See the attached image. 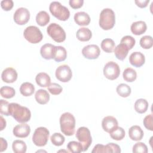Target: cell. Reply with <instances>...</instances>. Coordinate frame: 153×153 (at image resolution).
<instances>
[{"label":"cell","instance_id":"cell-8","mask_svg":"<svg viewBox=\"0 0 153 153\" xmlns=\"http://www.w3.org/2000/svg\"><path fill=\"white\" fill-rule=\"evenodd\" d=\"M75 136L82 145L83 151H86L92 142V138L89 129L85 127H81L76 130Z\"/></svg>","mask_w":153,"mask_h":153},{"label":"cell","instance_id":"cell-33","mask_svg":"<svg viewBox=\"0 0 153 153\" xmlns=\"http://www.w3.org/2000/svg\"><path fill=\"white\" fill-rule=\"evenodd\" d=\"M92 153H109L113 152V150L111 145V143H108L106 145L102 144H97L96 145L93 150L91 151Z\"/></svg>","mask_w":153,"mask_h":153},{"label":"cell","instance_id":"cell-17","mask_svg":"<svg viewBox=\"0 0 153 153\" xmlns=\"http://www.w3.org/2000/svg\"><path fill=\"white\" fill-rule=\"evenodd\" d=\"M55 45L47 43L44 44L40 49V53L41 56L46 60H50L53 59L55 53Z\"/></svg>","mask_w":153,"mask_h":153},{"label":"cell","instance_id":"cell-26","mask_svg":"<svg viewBox=\"0 0 153 153\" xmlns=\"http://www.w3.org/2000/svg\"><path fill=\"white\" fill-rule=\"evenodd\" d=\"M67 57V52L65 49L62 46H56L55 53L53 59L57 62L64 61Z\"/></svg>","mask_w":153,"mask_h":153},{"label":"cell","instance_id":"cell-6","mask_svg":"<svg viewBox=\"0 0 153 153\" xmlns=\"http://www.w3.org/2000/svg\"><path fill=\"white\" fill-rule=\"evenodd\" d=\"M49 135L50 131L46 127H38L33 134L32 141L36 146H44L48 142Z\"/></svg>","mask_w":153,"mask_h":153},{"label":"cell","instance_id":"cell-18","mask_svg":"<svg viewBox=\"0 0 153 153\" xmlns=\"http://www.w3.org/2000/svg\"><path fill=\"white\" fill-rule=\"evenodd\" d=\"M143 131L139 126L134 125L131 126L128 130L129 137L134 141H139L143 137Z\"/></svg>","mask_w":153,"mask_h":153},{"label":"cell","instance_id":"cell-35","mask_svg":"<svg viewBox=\"0 0 153 153\" xmlns=\"http://www.w3.org/2000/svg\"><path fill=\"white\" fill-rule=\"evenodd\" d=\"M0 93L2 97L10 99L14 96L16 91L14 88L10 86H3L0 88Z\"/></svg>","mask_w":153,"mask_h":153},{"label":"cell","instance_id":"cell-9","mask_svg":"<svg viewBox=\"0 0 153 153\" xmlns=\"http://www.w3.org/2000/svg\"><path fill=\"white\" fill-rule=\"evenodd\" d=\"M120 74V69L117 63L113 61L106 63L103 68V75L108 79L114 80Z\"/></svg>","mask_w":153,"mask_h":153},{"label":"cell","instance_id":"cell-28","mask_svg":"<svg viewBox=\"0 0 153 153\" xmlns=\"http://www.w3.org/2000/svg\"><path fill=\"white\" fill-rule=\"evenodd\" d=\"M50 19V16L45 11H41L36 16V22L41 26L47 25L49 23Z\"/></svg>","mask_w":153,"mask_h":153},{"label":"cell","instance_id":"cell-16","mask_svg":"<svg viewBox=\"0 0 153 153\" xmlns=\"http://www.w3.org/2000/svg\"><path fill=\"white\" fill-rule=\"evenodd\" d=\"M145 56L139 51L132 53L129 57V62L131 65L136 68L141 67L145 63Z\"/></svg>","mask_w":153,"mask_h":153},{"label":"cell","instance_id":"cell-45","mask_svg":"<svg viewBox=\"0 0 153 153\" xmlns=\"http://www.w3.org/2000/svg\"><path fill=\"white\" fill-rule=\"evenodd\" d=\"M69 5L74 9L81 8L84 3L83 0H70L69 1Z\"/></svg>","mask_w":153,"mask_h":153},{"label":"cell","instance_id":"cell-40","mask_svg":"<svg viewBox=\"0 0 153 153\" xmlns=\"http://www.w3.org/2000/svg\"><path fill=\"white\" fill-rule=\"evenodd\" d=\"M48 90L51 94L53 95H58L61 93V92L63 90V88L60 84L53 82L51 83L48 87Z\"/></svg>","mask_w":153,"mask_h":153},{"label":"cell","instance_id":"cell-22","mask_svg":"<svg viewBox=\"0 0 153 153\" xmlns=\"http://www.w3.org/2000/svg\"><path fill=\"white\" fill-rule=\"evenodd\" d=\"M128 48L124 44L120 43L114 49V54L116 57L120 60L125 59L128 53Z\"/></svg>","mask_w":153,"mask_h":153},{"label":"cell","instance_id":"cell-25","mask_svg":"<svg viewBox=\"0 0 153 153\" xmlns=\"http://www.w3.org/2000/svg\"><path fill=\"white\" fill-rule=\"evenodd\" d=\"M35 91L34 85L29 82H25L22 83L20 87V93L25 96H30L33 94Z\"/></svg>","mask_w":153,"mask_h":153},{"label":"cell","instance_id":"cell-27","mask_svg":"<svg viewBox=\"0 0 153 153\" xmlns=\"http://www.w3.org/2000/svg\"><path fill=\"white\" fill-rule=\"evenodd\" d=\"M134 109L139 114L145 113L148 108V102L145 99H139L134 103Z\"/></svg>","mask_w":153,"mask_h":153},{"label":"cell","instance_id":"cell-38","mask_svg":"<svg viewBox=\"0 0 153 153\" xmlns=\"http://www.w3.org/2000/svg\"><path fill=\"white\" fill-rule=\"evenodd\" d=\"M140 45L144 49H149L153 45L152 38L149 35H145L142 36L139 41Z\"/></svg>","mask_w":153,"mask_h":153},{"label":"cell","instance_id":"cell-36","mask_svg":"<svg viewBox=\"0 0 153 153\" xmlns=\"http://www.w3.org/2000/svg\"><path fill=\"white\" fill-rule=\"evenodd\" d=\"M67 148L69 152L73 153H79L83 151L82 145L80 142L76 141H71L67 145Z\"/></svg>","mask_w":153,"mask_h":153},{"label":"cell","instance_id":"cell-7","mask_svg":"<svg viewBox=\"0 0 153 153\" xmlns=\"http://www.w3.org/2000/svg\"><path fill=\"white\" fill-rule=\"evenodd\" d=\"M25 38L32 44H36L42 41L43 35L40 29L35 26H29L26 27L23 32Z\"/></svg>","mask_w":153,"mask_h":153},{"label":"cell","instance_id":"cell-42","mask_svg":"<svg viewBox=\"0 0 153 153\" xmlns=\"http://www.w3.org/2000/svg\"><path fill=\"white\" fill-rule=\"evenodd\" d=\"M9 105L10 103L4 100H0V112L2 115H5L6 116L10 115L9 113Z\"/></svg>","mask_w":153,"mask_h":153},{"label":"cell","instance_id":"cell-13","mask_svg":"<svg viewBox=\"0 0 153 153\" xmlns=\"http://www.w3.org/2000/svg\"><path fill=\"white\" fill-rule=\"evenodd\" d=\"M118 124L117 120L113 116H106L103 118L102 121V127L103 130L109 133L118 127Z\"/></svg>","mask_w":153,"mask_h":153},{"label":"cell","instance_id":"cell-46","mask_svg":"<svg viewBox=\"0 0 153 153\" xmlns=\"http://www.w3.org/2000/svg\"><path fill=\"white\" fill-rule=\"evenodd\" d=\"M149 2V0H135L134 2L140 8H145L146 7L148 3Z\"/></svg>","mask_w":153,"mask_h":153},{"label":"cell","instance_id":"cell-5","mask_svg":"<svg viewBox=\"0 0 153 153\" xmlns=\"http://www.w3.org/2000/svg\"><path fill=\"white\" fill-rule=\"evenodd\" d=\"M48 35L56 42H62L66 39V33L59 25L56 23L50 24L47 28Z\"/></svg>","mask_w":153,"mask_h":153},{"label":"cell","instance_id":"cell-20","mask_svg":"<svg viewBox=\"0 0 153 153\" xmlns=\"http://www.w3.org/2000/svg\"><path fill=\"white\" fill-rule=\"evenodd\" d=\"M147 26L145 22L142 20L133 22L130 27L131 32L136 35H140L146 30Z\"/></svg>","mask_w":153,"mask_h":153},{"label":"cell","instance_id":"cell-12","mask_svg":"<svg viewBox=\"0 0 153 153\" xmlns=\"http://www.w3.org/2000/svg\"><path fill=\"white\" fill-rule=\"evenodd\" d=\"M100 53L99 47L95 44H90L85 46L82 50L83 56L87 59H96Z\"/></svg>","mask_w":153,"mask_h":153},{"label":"cell","instance_id":"cell-44","mask_svg":"<svg viewBox=\"0 0 153 153\" xmlns=\"http://www.w3.org/2000/svg\"><path fill=\"white\" fill-rule=\"evenodd\" d=\"M14 2L12 0H2L1 1V6L5 11H9L12 9Z\"/></svg>","mask_w":153,"mask_h":153},{"label":"cell","instance_id":"cell-31","mask_svg":"<svg viewBox=\"0 0 153 153\" xmlns=\"http://www.w3.org/2000/svg\"><path fill=\"white\" fill-rule=\"evenodd\" d=\"M124 79L127 82H133L137 78V73L136 71L131 68H127L124 69L123 73Z\"/></svg>","mask_w":153,"mask_h":153},{"label":"cell","instance_id":"cell-21","mask_svg":"<svg viewBox=\"0 0 153 153\" xmlns=\"http://www.w3.org/2000/svg\"><path fill=\"white\" fill-rule=\"evenodd\" d=\"M36 84L42 87H48L51 84V79L50 76L45 72H39L35 77Z\"/></svg>","mask_w":153,"mask_h":153},{"label":"cell","instance_id":"cell-29","mask_svg":"<svg viewBox=\"0 0 153 153\" xmlns=\"http://www.w3.org/2000/svg\"><path fill=\"white\" fill-rule=\"evenodd\" d=\"M13 151L15 153H25L27 149L26 143L22 140H15L12 143Z\"/></svg>","mask_w":153,"mask_h":153},{"label":"cell","instance_id":"cell-19","mask_svg":"<svg viewBox=\"0 0 153 153\" xmlns=\"http://www.w3.org/2000/svg\"><path fill=\"white\" fill-rule=\"evenodd\" d=\"M74 20L79 26H87L90 22V17L87 13L79 11L75 14Z\"/></svg>","mask_w":153,"mask_h":153},{"label":"cell","instance_id":"cell-2","mask_svg":"<svg viewBox=\"0 0 153 153\" xmlns=\"http://www.w3.org/2000/svg\"><path fill=\"white\" fill-rule=\"evenodd\" d=\"M61 131L66 136H72L75 133V118L70 112H65L60 117Z\"/></svg>","mask_w":153,"mask_h":153},{"label":"cell","instance_id":"cell-24","mask_svg":"<svg viewBox=\"0 0 153 153\" xmlns=\"http://www.w3.org/2000/svg\"><path fill=\"white\" fill-rule=\"evenodd\" d=\"M76 36V38L81 41H88L91 39L92 33L87 27H81L77 30Z\"/></svg>","mask_w":153,"mask_h":153},{"label":"cell","instance_id":"cell-23","mask_svg":"<svg viewBox=\"0 0 153 153\" xmlns=\"http://www.w3.org/2000/svg\"><path fill=\"white\" fill-rule=\"evenodd\" d=\"M35 98L38 103L44 105L48 102L50 100V94L45 90L39 89L35 93Z\"/></svg>","mask_w":153,"mask_h":153},{"label":"cell","instance_id":"cell-4","mask_svg":"<svg viewBox=\"0 0 153 153\" xmlns=\"http://www.w3.org/2000/svg\"><path fill=\"white\" fill-rule=\"evenodd\" d=\"M49 10L52 15L59 20L66 21L69 18L70 11L69 9L58 1L51 2L49 6Z\"/></svg>","mask_w":153,"mask_h":153},{"label":"cell","instance_id":"cell-15","mask_svg":"<svg viewBox=\"0 0 153 153\" xmlns=\"http://www.w3.org/2000/svg\"><path fill=\"white\" fill-rule=\"evenodd\" d=\"M1 78L7 83H13L17 79V72L13 68H7L2 72Z\"/></svg>","mask_w":153,"mask_h":153},{"label":"cell","instance_id":"cell-1","mask_svg":"<svg viewBox=\"0 0 153 153\" xmlns=\"http://www.w3.org/2000/svg\"><path fill=\"white\" fill-rule=\"evenodd\" d=\"M9 113L10 115H11L17 122L20 123H25L29 121L31 117L30 110L17 103H10Z\"/></svg>","mask_w":153,"mask_h":153},{"label":"cell","instance_id":"cell-37","mask_svg":"<svg viewBox=\"0 0 153 153\" xmlns=\"http://www.w3.org/2000/svg\"><path fill=\"white\" fill-rule=\"evenodd\" d=\"M50 140L54 145L59 146L63 144L65 140V138L60 133H54L51 136Z\"/></svg>","mask_w":153,"mask_h":153},{"label":"cell","instance_id":"cell-39","mask_svg":"<svg viewBox=\"0 0 153 153\" xmlns=\"http://www.w3.org/2000/svg\"><path fill=\"white\" fill-rule=\"evenodd\" d=\"M120 43H122V44H124V45H126L127 47V48H128V50H130L135 45L136 41H135V39L133 37H132L131 36L126 35V36H123L121 38Z\"/></svg>","mask_w":153,"mask_h":153},{"label":"cell","instance_id":"cell-41","mask_svg":"<svg viewBox=\"0 0 153 153\" xmlns=\"http://www.w3.org/2000/svg\"><path fill=\"white\" fill-rule=\"evenodd\" d=\"M133 152L134 153H147V146L143 142H137L133 146Z\"/></svg>","mask_w":153,"mask_h":153},{"label":"cell","instance_id":"cell-34","mask_svg":"<svg viewBox=\"0 0 153 153\" xmlns=\"http://www.w3.org/2000/svg\"><path fill=\"white\" fill-rule=\"evenodd\" d=\"M111 137L115 140H121L125 136L126 133L123 128L117 127L111 132L109 133Z\"/></svg>","mask_w":153,"mask_h":153},{"label":"cell","instance_id":"cell-14","mask_svg":"<svg viewBox=\"0 0 153 153\" xmlns=\"http://www.w3.org/2000/svg\"><path fill=\"white\" fill-rule=\"evenodd\" d=\"M30 132V126L26 123L16 125L13 130L14 135L17 137L24 138L29 136Z\"/></svg>","mask_w":153,"mask_h":153},{"label":"cell","instance_id":"cell-47","mask_svg":"<svg viewBox=\"0 0 153 153\" xmlns=\"http://www.w3.org/2000/svg\"><path fill=\"white\" fill-rule=\"evenodd\" d=\"M0 142H1V146H0V152H3L5 151L7 148V142L5 139H4L3 137L0 138Z\"/></svg>","mask_w":153,"mask_h":153},{"label":"cell","instance_id":"cell-32","mask_svg":"<svg viewBox=\"0 0 153 153\" xmlns=\"http://www.w3.org/2000/svg\"><path fill=\"white\" fill-rule=\"evenodd\" d=\"M117 92L119 96L123 97H127L131 94V88L126 84L121 83L119 84L116 88Z\"/></svg>","mask_w":153,"mask_h":153},{"label":"cell","instance_id":"cell-11","mask_svg":"<svg viewBox=\"0 0 153 153\" xmlns=\"http://www.w3.org/2000/svg\"><path fill=\"white\" fill-rule=\"evenodd\" d=\"M30 19L29 11L25 7L17 8L13 16L14 21L19 25H25L28 22Z\"/></svg>","mask_w":153,"mask_h":153},{"label":"cell","instance_id":"cell-3","mask_svg":"<svg viewBox=\"0 0 153 153\" xmlns=\"http://www.w3.org/2000/svg\"><path fill=\"white\" fill-rule=\"evenodd\" d=\"M115 23V15L114 11L109 8L103 9L99 16V24L100 27L103 30H109L112 29Z\"/></svg>","mask_w":153,"mask_h":153},{"label":"cell","instance_id":"cell-10","mask_svg":"<svg viewBox=\"0 0 153 153\" xmlns=\"http://www.w3.org/2000/svg\"><path fill=\"white\" fill-rule=\"evenodd\" d=\"M55 75L56 78L60 81L66 82L72 78V72L68 65H62L57 67L56 70Z\"/></svg>","mask_w":153,"mask_h":153},{"label":"cell","instance_id":"cell-43","mask_svg":"<svg viewBox=\"0 0 153 153\" xmlns=\"http://www.w3.org/2000/svg\"><path fill=\"white\" fill-rule=\"evenodd\" d=\"M145 127L150 130L153 131V117L152 114H149L146 115L143 121Z\"/></svg>","mask_w":153,"mask_h":153},{"label":"cell","instance_id":"cell-48","mask_svg":"<svg viewBox=\"0 0 153 153\" xmlns=\"http://www.w3.org/2000/svg\"><path fill=\"white\" fill-rule=\"evenodd\" d=\"M0 118H1V130L2 131L6 127L7 123L5 120H4V118L2 116H1Z\"/></svg>","mask_w":153,"mask_h":153},{"label":"cell","instance_id":"cell-30","mask_svg":"<svg viewBox=\"0 0 153 153\" xmlns=\"http://www.w3.org/2000/svg\"><path fill=\"white\" fill-rule=\"evenodd\" d=\"M115 47V44L111 38H105L101 42V48L106 53H112Z\"/></svg>","mask_w":153,"mask_h":153}]
</instances>
